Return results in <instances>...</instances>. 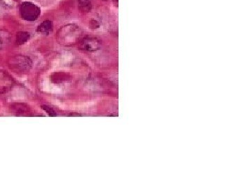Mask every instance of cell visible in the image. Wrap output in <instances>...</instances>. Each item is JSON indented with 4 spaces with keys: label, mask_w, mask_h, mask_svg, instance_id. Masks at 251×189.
<instances>
[{
    "label": "cell",
    "mask_w": 251,
    "mask_h": 189,
    "mask_svg": "<svg viewBox=\"0 0 251 189\" xmlns=\"http://www.w3.org/2000/svg\"><path fill=\"white\" fill-rule=\"evenodd\" d=\"M42 108L44 109V111H46V112L48 113V114H49V116H56V114H55V111L53 110L52 108L49 107V106H46V105L42 106Z\"/></svg>",
    "instance_id": "obj_2"
},
{
    "label": "cell",
    "mask_w": 251,
    "mask_h": 189,
    "mask_svg": "<svg viewBox=\"0 0 251 189\" xmlns=\"http://www.w3.org/2000/svg\"><path fill=\"white\" fill-rule=\"evenodd\" d=\"M27 37L28 36L26 33H19L17 36V43L19 44H23L27 39Z\"/></svg>",
    "instance_id": "obj_1"
}]
</instances>
